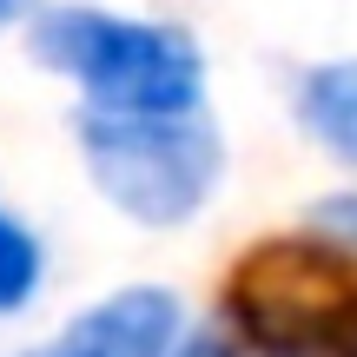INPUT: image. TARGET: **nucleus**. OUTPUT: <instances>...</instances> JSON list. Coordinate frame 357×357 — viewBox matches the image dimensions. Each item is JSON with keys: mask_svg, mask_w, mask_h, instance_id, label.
I'll use <instances>...</instances> for the list:
<instances>
[{"mask_svg": "<svg viewBox=\"0 0 357 357\" xmlns=\"http://www.w3.org/2000/svg\"><path fill=\"white\" fill-rule=\"evenodd\" d=\"M33 53L100 100V113L132 119H178L199 106L205 60L178 26L159 20H119L93 7H60L33 26Z\"/></svg>", "mask_w": 357, "mask_h": 357, "instance_id": "f257e3e1", "label": "nucleus"}, {"mask_svg": "<svg viewBox=\"0 0 357 357\" xmlns=\"http://www.w3.org/2000/svg\"><path fill=\"white\" fill-rule=\"evenodd\" d=\"M238 337L271 357H357V265L324 238H271L225 284Z\"/></svg>", "mask_w": 357, "mask_h": 357, "instance_id": "f03ea898", "label": "nucleus"}, {"mask_svg": "<svg viewBox=\"0 0 357 357\" xmlns=\"http://www.w3.org/2000/svg\"><path fill=\"white\" fill-rule=\"evenodd\" d=\"M79 146L100 192L119 212L146 218V225H178L205 205L218 185V132L205 119H132V113H86L79 119Z\"/></svg>", "mask_w": 357, "mask_h": 357, "instance_id": "7ed1b4c3", "label": "nucleus"}, {"mask_svg": "<svg viewBox=\"0 0 357 357\" xmlns=\"http://www.w3.org/2000/svg\"><path fill=\"white\" fill-rule=\"evenodd\" d=\"M172 337H178V298L159 284H132L26 357H172Z\"/></svg>", "mask_w": 357, "mask_h": 357, "instance_id": "20e7f679", "label": "nucleus"}, {"mask_svg": "<svg viewBox=\"0 0 357 357\" xmlns=\"http://www.w3.org/2000/svg\"><path fill=\"white\" fill-rule=\"evenodd\" d=\"M305 126L357 166V66H318L305 79Z\"/></svg>", "mask_w": 357, "mask_h": 357, "instance_id": "39448f33", "label": "nucleus"}, {"mask_svg": "<svg viewBox=\"0 0 357 357\" xmlns=\"http://www.w3.org/2000/svg\"><path fill=\"white\" fill-rule=\"evenodd\" d=\"M40 284V245L0 212V311H20Z\"/></svg>", "mask_w": 357, "mask_h": 357, "instance_id": "423d86ee", "label": "nucleus"}, {"mask_svg": "<svg viewBox=\"0 0 357 357\" xmlns=\"http://www.w3.org/2000/svg\"><path fill=\"white\" fill-rule=\"evenodd\" d=\"M318 231H324V238H337V245H357V192L318 205Z\"/></svg>", "mask_w": 357, "mask_h": 357, "instance_id": "0eeeda50", "label": "nucleus"}, {"mask_svg": "<svg viewBox=\"0 0 357 357\" xmlns=\"http://www.w3.org/2000/svg\"><path fill=\"white\" fill-rule=\"evenodd\" d=\"M33 7H40V0H0V26H13L20 13H33Z\"/></svg>", "mask_w": 357, "mask_h": 357, "instance_id": "6e6552de", "label": "nucleus"}]
</instances>
